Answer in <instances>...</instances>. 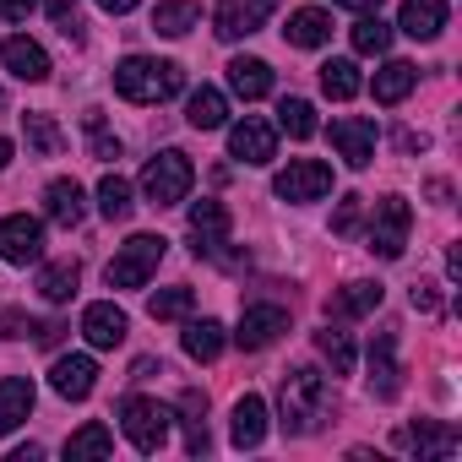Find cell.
<instances>
[{
  "label": "cell",
  "instance_id": "obj_1",
  "mask_svg": "<svg viewBox=\"0 0 462 462\" xmlns=\"http://www.w3.org/2000/svg\"><path fill=\"white\" fill-rule=\"evenodd\" d=\"M278 424H283V435H316L321 424H327V413H332V381L316 370V365H294V370H283V386H278Z\"/></svg>",
  "mask_w": 462,
  "mask_h": 462
},
{
  "label": "cell",
  "instance_id": "obj_2",
  "mask_svg": "<svg viewBox=\"0 0 462 462\" xmlns=\"http://www.w3.org/2000/svg\"><path fill=\"white\" fill-rule=\"evenodd\" d=\"M185 88V66L174 60H147V55H131L115 66V93L125 104H163Z\"/></svg>",
  "mask_w": 462,
  "mask_h": 462
},
{
  "label": "cell",
  "instance_id": "obj_3",
  "mask_svg": "<svg viewBox=\"0 0 462 462\" xmlns=\"http://www.w3.org/2000/svg\"><path fill=\"white\" fill-rule=\"evenodd\" d=\"M190 185H196V163H190L180 147H163V152L147 158V169H142V196H147V207H180V201L190 196Z\"/></svg>",
  "mask_w": 462,
  "mask_h": 462
},
{
  "label": "cell",
  "instance_id": "obj_4",
  "mask_svg": "<svg viewBox=\"0 0 462 462\" xmlns=\"http://www.w3.org/2000/svg\"><path fill=\"white\" fill-rule=\"evenodd\" d=\"M163 251H169V240H163V235H131V240L115 251V262L104 267L109 289H147V278L158 273Z\"/></svg>",
  "mask_w": 462,
  "mask_h": 462
},
{
  "label": "cell",
  "instance_id": "obj_5",
  "mask_svg": "<svg viewBox=\"0 0 462 462\" xmlns=\"http://www.w3.org/2000/svg\"><path fill=\"white\" fill-rule=\"evenodd\" d=\"M169 408L158 402V397H125L120 402V430H125V440L142 451V457H152V451H163V440H169Z\"/></svg>",
  "mask_w": 462,
  "mask_h": 462
},
{
  "label": "cell",
  "instance_id": "obj_6",
  "mask_svg": "<svg viewBox=\"0 0 462 462\" xmlns=\"http://www.w3.org/2000/svg\"><path fill=\"white\" fill-rule=\"evenodd\" d=\"M408 235H413V207L402 196H381L375 217H370V251L381 262H397L408 251Z\"/></svg>",
  "mask_w": 462,
  "mask_h": 462
},
{
  "label": "cell",
  "instance_id": "obj_7",
  "mask_svg": "<svg viewBox=\"0 0 462 462\" xmlns=\"http://www.w3.org/2000/svg\"><path fill=\"white\" fill-rule=\"evenodd\" d=\"M228 228H235V217H228L223 201H196V207H190V223H185L190 256H196V262H212V256L228 245Z\"/></svg>",
  "mask_w": 462,
  "mask_h": 462
},
{
  "label": "cell",
  "instance_id": "obj_8",
  "mask_svg": "<svg viewBox=\"0 0 462 462\" xmlns=\"http://www.w3.org/2000/svg\"><path fill=\"white\" fill-rule=\"evenodd\" d=\"M278 12V0H217V12H212V33L223 39V44H235V39H251V33H262V23Z\"/></svg>",
  "mask_w": 462,
  "mask_h": 462
},
{
  "label": "cell",
  "instance_id": "obj_9",
  "mask_svg": "<svg viewBox=\"0 0 462 462\" xmlns=\"http://www.w3.org/2000/svg\"><path fill=\"white\" fill-rule=\"evenodd\" d=\"M273 190H278V201H321L327 190H332V169L321 163V158H294L278 180H273Z\"/></svg>",
  "mask_w": 462,
  "mask_h": 462
},
{
  "label": "cell",
  "instance_id": "obj_10",
  "mask_svg": "<svg viewBox=\"0 0 462 462\" xmlns=\"http://www.w3.org/2000/svg\"><path fill=\"white\" fill-rule=\"evenodd\" d=\"M44 256V223L28 217V212H12V217H0V262H12V267H28Z\"/></svg>",
  "mask_w": 462,
  "mask_h": 462
},
{
  "label": "cell",
  "instance_id": "obj_11",
  "mask_svg": "<svg viewBox=\"0 0 462 462\" xmlns=\"http://www.w3.org/2000/svg\"><path fill=\"white\" fill-rule=\"evenodd\" d=\"M228 158H240V163H251V169L273 163V158H278V131H273L267 120H256V115L235 120V125H228Z\"/></svg>",
  "mask_w": 462,
  "mask_h": 462
},
{
  "label": "cell",
  "instance_id": "obj_12",
  "mask_svg": "<svg viewBox=\"0 0 462 462\" xmlns=\"http://www.w3.org/2000/svg\"><path fill=\"white\" fill-rule=\"evenodd\" d=\"M283 332H289V310H283V305H245L235 343H240L245 354H262V348H273Z\"/></svg>",
  "mask_w": 462,
  "mask_h": 462
},
{
  "label": "cell",
  "instance_id": "obj_13",
  "mask_svg": "<svg viewBox=\"0 0 462 462\" xmlns=\"http://www.w3.org/2000/svg\"><path fill=\"white\" fill-rule=\"evenodd\" d=\"M332 147L348 169H370L375 163V120H359V115L332 120Z\"/></svg>",
  "mask_w": 462,
  "mask_h": 462
},
{
  "label": "cell",
  "instance_id": "obj_14",
  "mask_svg": "<svg viewBox=\"0 0 462 462\" xmlns=\"http://www.w3.org/2000/svg\"><path fill=\"white\" fill-rule=\"evenodd\" d=\"M397 446L402 451H413V457H451L457 446H462V435L451 430V424H440V419H419V424H402L397 430Z\"/></svg>",
  "mask_w": 462,
  "mask_h": 462
},
{
  "label": "cell",
  "instance_id": "obj_15",
  "mask_svg": "<svg viewBox=\"0 0 462 462\" xmlns=\"http://www.w3.org/2000/svg\"><path fill=\"white\" fill-rule=\"evenodd\" d=\"M50 386H55V397H66V402L93 397V386H98V365H93V354H60L55 370H50Z\"/></svg>",
  "mask_w": 462,
  "mask_h": 462
},
{
  "label": "cell",
  "instance_id": "obj_16",
  "mask_svg": "<svg viewBox=\"0 0 462 462\" xmlns=\"http://www.w3.org/2000/svg\"><path fill=\"white\" fill-rule=\"evenodd\" d=\"M125 332H131V316H125L115 300H98V305L82 310V337H88L93 348H120Z\"/></svg>",
  "mask_w": 462,
  "mask_h": 462
},
{
  "label": "cell",
  "instance_id": "obj_17",
  "mask_svg": "<svg viewBox=\"0 0 462 462\" xmlns=\"http://www.w3.org/2000/svg\"><path fill=\"white\" fill-rule=\"evenodd\" d=\"M370 392H375L381 402H392V397L402 392V365H397V337H392V332H381V337L370 343Z\"/></svg>",
  "mask_w": 462,
  "mask_h": 462
},
{
  "label": "cell",
  "instance_id": "obj_18",
  "mask_svg": "<svg viewBox=\"0 0 462 462\" xmlns=\"http://www.w3.org/2000/svg\"><path fill=\"white\" fill-rule=\"evenodd\" d=\"M446 0H402V12H397V28L408 33V39H419V44H430V39H440V28H446Z\"/></svg>",
  "mask_w": 462,
  "mask_h": 462
},
{
  "label": "cell",
  "instance_id": "obj_19",
  "mask_svg": "<svg viewBox=\"0 0 462 462\" xmlns=\"http://www.w3.org/2000/svg\"><path fill=\"white\" fill-rule=\"evenodd\" d=\"M0 60H6V71L23 77V82H44V77H50V55H44V44H33L28 33H17V39L0 44Z\"/></svg>",
  "mask_w": 462,
  "mask_h": 462
},
{
  "label": "cell",
  "instance_id": "obj_20",
  "mask_svg": "<svg viewBox=\"0 0 462 462\" xmlns=\"http://www.w3.org/2000/svg\"><path fill=\"white\" fill-rule=\"evenodd\" d=\"M228 440H235L240 451H256V446L267 440V402H262L256 392H245V397L235 402V424H228Z\"/></svg>",
  "mask_w": 462,
  "mask_h": 462
},
{
  "label": "cell",
  "instance_id": "obj_21",
  "mask_svg": "<svg viewBox=\"0 0 462 462\" xmlns=\"http://www.w3.org/2000/svg\"><path fill=\"white\" fill-rule=\"evenodd\" d=\"M33 402H39V392H33L28 375H6V381H0V435H12L17 424H28Z\"/></svg>",
  "mask_w": 462,
  "mask_h": 462
},
{
  "label": "cell",
  "instance_id": "obj_22",
  "mask_svg": "<svg viewBox=\"0 0 462 462\" xmlns=\"http://www.w3.org/2000/svg\"><path fill=\"white\" fill-rule=\"evenodd\" d=\"M82 212H88L82 185H77V180H50V190H44V217H50V223H60V228H77V223H82Z\"/></svg>",
  "mask_w": 462,
  "mask_h": 462
},
{
  "label": "cell",
  "instance_id": "obj_23",
  "mask_svg": "<svg viewBox=\"0 0 462 462\" xmlns=\"http://www.w3.org/2000/svg\"><path fill=\"white\" fill-rule=\"evenodd\" d=\"M283 39H289L294 50H321V44L332 39V17H327L321 6H300V12L289 17V28H283Z\"/></svg>",
  "mask_w": 462,
  "mask_h": 462
},
{
  "label": "cell",
  "instance_id": "obj_24",
  "mask_svg": "<svg viewBox=\"0 0 462 462\" xmlns=\"http://www.w3.org/2000/svg\"><path fill=\"white\" fill-rule=\"evenodd\" d=\"M180 424H185V451L201 457L212 446V435H207V392H196V386L180 392Z\"/></svg>",
  "mask_w": 462,
  "mask_h": 462
},
{
  "label": "cell",
  "instance_id": "obj_25",
  "mask_svg": "<svg viewBox=\"0 0 462 462\" xmlns=\"http://www.w3.org/2000/svg\"><path fill=\"white\" fill-rule=\"evenodd\" d=\"M228 88H235L245 104H251V98H267V93H273V66H267V60H256V55L228 60Z\"/></svg>",
  "mask_w": 462,
  "mask_h": 462
},
{
  "label": "cell",
  "instance_id": "obj_26",
  "mask_svg": "<svg viewBox=\"0 0 462 462\" xmlns=\"http://www.w3.org/2000/svg\"><path fill=\"white\" fill-rule=\"evenodd\" d=\"M413 82H419V66H408V60H386L381 71H375V82H370V93H375V104H402L408 93H413Z\"/></svg>",
  "mask_w": 462,
  "mask_h": 462
},
{
  "label": "cell",
  "instance_id": "obj_27",
  "mask_svg": "<svg viewBox=\"0 0 462 462\" xmlns=\"http://www.w3.org/2000/svg\"><path fill=\"white\" fill-rule=\"evenodd\" d=\"M370 310H381V283H348L327 300L332 321H354V316H370Z\"/></svg>",
  "mask_w": 462,
  "mask_h": 462
},
{
  "label": "cell",
  "instance_id": "obj_28",
  "mask_svg": "<svg viewBox=\"0 0 462 462\" xmlns=\"http://www.w3.org/2000/svg\"><path fill=\"white\" fill-rule=\"evenodd\" d=\"M196 23H201L196 0H158V12H152V33H163V39H185Z\"/></svg>",
  "mask_w": 462,
  "mask_h": 462
},
{
  "label": "cell",
  "instance_id": "obj_29",
  "mask_svg": "<svg viewBox=\"0 0 462 462\" xmlns=\"http://www.w3.org/2000/svg\"><path fill=\"white\" fill-rule=\"evenodd\" d=\"M185 120H190L196 131H217V125H228V98H223L217 88H196V93L185 98Z\"/></svg>",
  "mask_w": 462,
  "mask_h": 462
},
{
  "label": "cell",
  "instance_id": "obj_30",
  "mask_svg": "<svg viewBox=\"0 0 462 462\" xmlns=\"http://www.w3.org/2000/svg\"><path fill=\"white\" fill-rule=\"evenodd\" d=\"M180 343H185V354H190V359L212 365V359L223 354V343H228V337H223V321L201 316V321H185V337H180Z\"/></svg>",
  "mask_w": 462,
  "mask_h": 462
},
{
  "label": "cell",
  "instance_id": "obj_31",
  "mask_svg": "<svg viewBox=\"0 0 462 462\" xmlns=\"http://www.w3.org/2000/svg\"><path fill=\"white\" fill-rule=\"evenodd\" d=\"M23 136H28V152H33V158H55V152L66 147V131H60L50 115H39V109L23 115Z\"/></svg>",
  "mask_w": 462,
  "mask_h": 462
},
{
  "label": "cell",
  "instance_id": "obj_32",
  "mask_svg": "<svg viewBox=\"0 0 462 462\" xmlns=\"http://www.w3.org/2000/svg\"><path fill=\"white\" fill-rule=\"evenodd\" d=\"M77 283H82V267H77V262H50V267L39 273V294H44L50 305H66V300L77 294Z\"/></svg>",
  "mask_w": 462,
  "mask_h": 462
},
{
  "label": "cell",
  "instance_id": "obj_33",
  "mask_svg": "<svg viewBox=\"0 0 462 462\" xmlns=\"http://www.w3.org/2000/svg\"><path fill=\"white\" fill-rule=\"evenodd\" d=\"M98 212H104L109 223H125V217L136 212V201H131V180L104 174V180H98Z\"/></svg>",
  "mask_w": 462,
  "mask_h": 462
},
{
  "label": "cell",
  "instance_id": "obj_34",
  "mask_svg": "<svg viewBox=\"0 0 462 462\" xmlns=\"http://www.w3.org/2000/svg\"><path fill=\"white\" fill-rule=\"evenodd\" d=\"M359 88H365V82H359V66H354V60H327V66H321V93H327V98L348 104Z\"/></svg>",
  "mask_w": 462,
  "mask_h": 462
},
{
  "label": "cell",
  "instance_id": "obj_35",
  "mask_svg": "<svg viewBox=\"0 0 462 462\" xmlns=\"http://www.w3.org/2000/svg\"><path fill=\"white\" fill-rule=\"evenodd\" d=\"M316 348H321V359L332 365V375H348V370H354V337H348L343 327H321V332H316Z\"/></svg>",
  "mask_w": 462,
  "mask_h": 462
},
{
  "label": "cell",
  "instance_id": "obj_36",
  "mask_svg": "<svg viewBox=\"0 0 462 462\" xmlns=\"http://www.w3.org/2000/svg\"><path fill=\"white\" fill-rule=\"evenodd\" d=\"M278 125H283L294 142H310V136H316V104H310V98H283V104H278Z\"/></svg>",
  "mask_w": 462,
  "mask_h": 462
},
{
  "label": "cell",
  "instance_id": "obj_37",
  "mask_svg": "<svg viewBox=\"0 0 462 462\" xmlns=\"http://www.w3.org/2000/svg\"><path fill=\"white\" fill-rule=\"evenodd\" d=\"M354 50H359V55H386V50H392V28H386L375 12H365V17L354 23Z\"/></svg>",
  "mask_w": 462,
  "mask_h": 462
},
{
  "label": "cell",
  "instance_id": "obj_38",
  "mask_svg": "<svg viewBox=\"0 0 462 462\" xmlns=\"http://www.w3.org/2000/svg\"><path fill=\"white\" fill-rule=\"evenodd\" d=\"M109 451H115V435H109L98 419H93V424H82V430L66 440V457H109Z\"/></svg>",
  "mask_w": 462,
  "mask_h": 462
},
{
  "label": "cell",
  "instance_id": "obj_39",
  "mask_svg": "<svg viewBox=\"0 0 462 462\" xmlns=\"http://www.w3.org/2000/svg\"><path fill=\"white\" fill-rule=\"evenodd\" d=\"M190 305H196V294H190V289H163V294H152V300H147V316H152V321H185V316H190Z\"/></svg>",
  "mask_w": 462,
  "mask_h": 462
},
{
  "label": "cell",
  "instance_id": "obj_40",
  "mask_svg": "<svg viewBox=\"0 0 462 462\" xmlns=\"http://www.w3.org/2000/svg\"><path fill=\"white\" fill-rule=\"evenodd\" d=\"M88 142H93V158L98 163H115L125 147H120V136H109V125H104V109H88Z\"/></svg>",
  "mask_w": 462,
  "mask_h": 462
},
{
  "label": "cell",
  "instance_id": "obj_41",
  "mask_svg": "<svg viewBox=\"0 0 462 462\" xmlns=\"http://www.w3.org/2000/svg\"><path fill=\"white\" fill-rule=\"evenodd\" d=\"M359 212H365V196H343L337 212H332V235H354V228H359Z\"/></svg>",
  "mask_w": 462,
  "mask_h": 462
},
{
  "label": "cell",
  "instance_id": "obj_42",
  "mask_svg": "<svg viewBox=\"0 0 462 462\" xmlns=\"http://www.w3.org/2000/svg\"><path fill=\"white\" fill-rule=\"evenodd\" d=\"M408 300H413V310H424V316H435V310H440V294H435V283H424V278L408 289Z\"/></svg>",
  "mask_w": 462,
  "mask_h": 462
},
{
  "label": "cell",
  "instance_id": "obj_43",
  "mask_svg": "<svg viewBox=\"0 0 462 462\" xmlns=\"http://www.w3.org/2000/svg\"><path fill=\"white\" fill-rule=\"evenodd\" d=\"M28 332H33V321L23 310H0V337H28Z\"/></svg>",
  "mask_w": 462,
  "mask_h": 462
},
{
  "label": "cell",
  "instance_id": "obj_44",
  "mask_svg": "<svg viewBox=\"0 0 462 462\" xmlns=\"http://www.w3.org/2000/svg\"><path fill=\"white\" fill-rule=\"evenodd\" d=\"M39 0H0V23H28Z\"/></svg>",
  "mask_w": 462,
  "mask_h": 462
},
{
  "label": "cell",
  "instance_id": "obj_45",
  "mask_svg": "<svg viewBox=\"0 0 462 462\" xmlns=\"http://www.w3.org/2000/svg\"><path fill=\"white\" fill-rule=\"evenodd\" d=\"M33 337H39L44 348H55V343L66 337V327H60V321H44V327H33Z\"/></svg>",
  "mask_w": 462,
  "mask_h": 462
},
{
  "label": "cell",
  "instance_id": "obj_46",
  "mask_svg": "<svg viewBox=\"0 0 462 462\" xmlns=\"http://www.w3.org/2000/svg\"><path fill=\"white\" fill-rule=\"evenodd\" d=\"M147 375H163V365L158 359H136L131 365V381H147Z\"/></svg>",
  "mask_w": 462,
  "mask_h": 462
},
{
  "label": "cell",
  "instance_id": "obj_47",
  "mask_svg": "<svg viewBox=\"0 0 462 462\" xmlns=\"http://www.w3.org/2000/svg\"><path fill=\"white\" fill-rule=\"evenodd\" d=\"M332 6H343V12H359V17H365V12H381V0H332Z\"/></svg>",
  "mask_w": 462,
  "mask_h": 462
},
{
  "label": "cell",
  "instance_id": "obj_48",
  "mask_svg": "<svg viewBox=\"0 0 462 462\" xmlns=\"http://www.w3.org/2000/svg\"><path fill=\"white\" fill-rule=\"evenodd\" d=\"M98 6H104L109 17H125V12H136V6H142V0H98Z\"/></svg>",
  "mask_w": 462,
  "mask_h": 462
},
{
  "label": "cell",
  "instance_id": "obj_49",
  "mask_svg": "<svg viewBox=\"0 0 462 462\" xmlns=\"http://www.w3.org/2000/svg\"><path fill=\"white\" fill-rule=\"evenodd\" d=\"M397 147H402V152H424V147H430V136H413V131H402V136H397Z\"/></svg>",
  "mask_w": 462,
  "mask_h": 462
},
{
  "label": "cell",
  "instance_id": "obj_50",
  "mask_svg": "<svg viewBox=\"0 0 462 462\" xmlns=\"http://www.w3.org/2000/svg\"><path fill=\"white\" fill-rule=\"evenodd\" d=\"M430 201H435V207H451V185H446V180H430Z\"/></svg>",
  "mask_w": 462,
  "mask_h": 462
},
{
  "label": "cell",
  "instance_id": "obj_51",
  "mask_svg": "<svg viewBox=\"0 0 462 462\" xmlns=\"http://www.w3.org/2000/svg\"><path fill=\"white\" fill-rule=\"evenodd\" d=\"M71 6H77V0H44V12H50L55 23H66V17H71Z\"/></svg>",
  "mask_w": 462,
  "mask_h": 462
},
{
  "label": "cell",
  "instance_id": "obj_52",
  "mask_svg": "<svg viewBox=\"0 0 462 462\" xmlns=\"http://www.w3.org/2000/svg\"><path fill=\"white\" fill-rule=\"evenodd\" d=\"M446 278H451V283H457V278H462V251H457V245H451V251H446Z\"/></svg>",
  "mask_w": 462,
  "mask_h": 462
},
{
  "label": "cell",
  "instance_id": "obj_53",
  "mask_svg": "<svg viewBox=\"0 0 462 462\" xmlns=\"http://www.w3.org/2000/svg\"><path fill=\"white\" fill-rule=\"evenodd\" d=\"M39 457H44V446H33V440H28V446H17V451H12V462H39Z\"/></svg>",
  "mask_w": 462,
  "mask_h": 462
},
{
  "label": "cell",
  "instance_id": "obj_54",
  "mask_svg": "<svg viewBox=\"0 0 462 462\" xmlns=\"http://www.w3.org/2000/svg\"><path fill=\"white\" fill-rule=\"evenodd\" d=\"M6 163H12V142H6V136H0V169H6Z\"/></svg>",
  "mask_w": 462,
  "mask_h": 462
}]
</instances>
